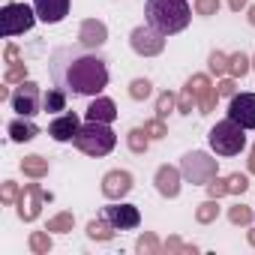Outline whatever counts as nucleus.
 <instances>
[{
    "label": "nucleus",
    "instance_id": "obj_3",
    "mask_svg": "<svg viewBox=\"0 0 255 255\" xmlns=\"http://www.w3.org/2000/svg\"><path fill=\"white\" fill-rule=\"evenodd\" d=\"M75 147L87 156H108L117 144V135L111 132V123H99V120H87L81 129L75 132Z\"/></svg>",
    "mask_w": 255,
    "mask_h": 255
},
{
    "label": "nucleus",
    "instance_id": "obj_6",
    "mask_svg": "<svg viewBox=\"0 0 255 255\" xmlns=\"http://www.w3.org/2000/svg\"><path fill=\"white\" fill-rule=\"evenodd\" d=\"M180 171H183V177H186L189 183H201V186H207V183L216 177L219 165H216V159H210L207 153L192 150V153H186V156H183Z\"/></svg>",
    "mask_w": 255,
    "mask_h": 255
},
{
    "label": "nucleus",
    "instance_id": "obj_20",
    "mask_svg": "<svg viewBox=\"0 0 255 255\" xmlns=\"http://www.w3.org/2000/svg\"><path fill=\"white\" fill-rule=\"evenodd\" d=\"M114 231H117V228H114V225H111V219H108V216H102V213H99L96 219H90V222H87V237H90V240H111V237H114Z\"/></svg>",
    "mask_w": 255,
    "mask_h": 255
},
{
    "label": "nucleus",
    "instance_id": "obj_34",
    "mask_svg": "<svg viewBox=\"0 0 255 255\" xmlns=\"http://www.w3.org/2000/svg\"><path fill=\"white\" fill-rule=\"evenodd\" d=\"M144 132H147L150 138H156V141H159V138H165V135H168V129H165V120H159V117L147 120V123H144Z\"/></svg>",
    "mask_w": 255,
    "mask_h": 255
},
{
    "label": "nucleus",
    "instance_id": "obj_44",
    "mask_svg": "<svg viewBox=\"0 0 255 255\" xmlns=\"http://www.w3.org/2000/svg\"><path fill=\"white\" fill-rule=\"evenodd\" d=\"M246 3H249V0H228V6H231L234 12H240V9H243Z\"/></svg>",
    "mask_w": 255,
    "mask_h": 255
},
{
    "label": "nucleus",
    "instance_id": "obj_40",
    "mask_svg": "<svg viewBox=\"0 0 255 255\" xmlns=\"http://www.w3.org/2000/svg\"><path fill=\"white\" fill-rule=\"evenodd\" d=\"M216 99H219V90L213 87V90H210V93H207V96L198 102V111H201V114H210V111L216 108Z\"/></svg>",
    "mask_w": 255,
    "mask_h": 255
},
{
    "label": "nucleus",
    "instance_id": "obj_8",
    "mask_svg": "<svg viewBox=\"0 0 255 255\" xmlns=\"http://www.w3.org/2000/svg\"><path fill=\"white\" fill-rule=\"evenodd\" d=\"M9 99H12V108H15L21 117H33V114L42 111V90H39V84H33V81H21Z\"/></svg>",
    "mask_w": 255,
    "mask_h": 255
},
{
    "label": "nucleus",
    "instance_id": "obj_48",
    "mask_svg": "<svg viewBox=\"0 0 255 255\" xmlns=\"http://www.w3.org/2000/svg\"><path fill=\"white\" fill-rule=\"evenodd\" d=\"M252 69H255V57H252Z\"/></svg>",
    "mask_w": 255,
    "mask_h": 255
},
{
    "label": "nucleus",
    "instance_id": "obj_27",
    "mask_svg": "<svg viewBox=\"0 0 255 255\" xmlns=\"http://www.w3.org/2000/svg\"><path fill=\"white\" fill-rule=\"evenodd\" d=\"M30 249L36 255H48L51 252V237H48V228L45 231H33L30 234Z\"/></svg>",
    "mask_w": 255,
    "mask_h": 255
},
{
    "label": "nucleus",
    "instance_id": "obj_43",
    "mask_svg": "<svg viewBox=\"0 0 255 255\" xmlns=\"http://www.w3.org/2000/svg\"><path fill=\"white\" fill-rule=\"evenodd\" d=\"M3 57H6V63H18V57H21V54H18V48H15V45H6V54H3Z\"/></svg>",
    "mask_w": 255,
    "mask_h": 255
},
{
    "label": "nucleus",
    "instance_id": "obj_9",
    "mask_svg": "<svg viewBox=\"0 0 255 255\" xmlns=\"http://www.w3.org/2000/svg\"><path fill=\"white\" fill-rule=\"evenodd\" d=\"M45 201H51V192H42L39 183H27L24 192L18 195V216H21V222H33Z\"/></svg>",
    "mask_w": 255,
    "mask_h": 255
},
{
    "label": "nucleus",
    "instance_id": "obj_23",
    "mask_svg": "<svg viewBox=\"0 0 255 255\" xmlns=\"http://www.w3.org/2000/svg\"><path fill=\"white\" fill-rule=\"evenodd\" d=\"M186 87L195 93V99H198V102H201V99L213 90V84H210V78H207V75H192V78L186 81Z\"/></svg>",
    "mask_w": 255,
    "mask_h": 255
},
{
    "label": "nucleus",
    "instance_id": "obj_37",
    "mask_svg": "<svg viewBox=\"0 0 255 255\" xmlns=\"http://www.w3.org/2000/svg\"><path fill=\"white\" fill-rule=\"evenodd\" d=\"M246 189H249L246 174H231V177H228V192H231V195H240V192H246Z\"/></svg>",
    "mask_w": 255,
    "mask_h": 255
},
{
    "label": "nucleus",
    "instance_id": "obj_22",
    "mask_svg": "<svg viewBox=\"0 0 255 255\" xmlns=\"http://www.w3.org/2000/svg\"><path fill=\"white\" fill-rule=\"evenodd\" d=\"M126 144H129L132 153H144V150L150 147V135L138 126V129H129V135H126Z\"/></svg>",
    "mask_w": 255,
    "mask_h": 255
},
{
    "label": "nucleus",
    "instance_id": "obj_35",
    "mask_svg": "<svg viewBox=\"0 0 255 255\" xmlns=\"http://www.w3.org/2000/svg\"><path fill=\"white\" fill-rule=\"evenodd\" d=\"M198 99H195V93L189 90V87H183V93H180V99H177V111L180 114H192V105H195Z\"/></svg>",
    "mask_w": 255,
    "mask_h": 255
},
{
    "label": "nucleus",
    "instance_id": "obj_31",
    "mask_svg": "<svg viewBox=\"0 0 255 255\" xmlns=\"http://www.w3.org/2000/svg\"><path fill=\"white\" fill-rule=\"evenodd\" d=\"M3 81H6V84H21V81H27V66H24L21 60H18V63H9Z\"/></svg>",
    "mask_w": 255,
    "mask_h": 255
},
{
    "label": "nucleus",
    "instance_id": "obj_5",
    "mask_svg": "<svg viewBox=\"0 0 255 255\" xmlns=\"http://www.w3.org/2000/svg\"><path fill=\"white\" fill-rule=\"evenodd\" d=\"M36 21V9L24 6V3H6L0 9V33L6 39L18 36V33H27Z\"/></svg>",
    "mask_w": 255,
    "mask_h": 255
},
{
    "label": "nucleus",
    "instance_id": "obj_29",
    "mask_svg": "<svg viewBox=\"0 0 255 255\" xmlns=\"http://www.w3.org/2000/svg\"><path fill=\"white\" fill-rule=\"evenodd\" d=\"M207 66H210V72H213V75H225V72H228V66H231V57H228V54H222V51H213V54H210V60H207Z\"/></svg>",
    "mask_w": 255,
    "mask_h": 255
},
{
    "label": "nucleus",
    "instance_id": "obj_2",
    "mask_svg": "<svg viewBox=\"0 0 255 255\" xmlns=\"http://www.w3.org/2000/svg\"><path fill=\"white\" fill-rule=\"evenodd\" d=\"M144 15H147L150 27H156L159 33L171 36V33L186 30V24L192 18V9H189L186 0H147Z\"/></svg>",
    "mask_w": 255,
    "mask_h": 255
},
{
    "label": "nucleus",
    "instance_id": "obj_14",
    "mask_svg": "<svg viewBox=\"0 0 255 255\" xmlns=\"http://www.w3.org/2000/svg\"><path fill=\"white\" fill-rule=\"evenodd\" d=\"M78 129H81V120H78L75 111H66V114H60L57 120L48 123V135H51L54 141H72Z\"/></svg>",
    "mask_w": 255,
    "mask_h": 255
},
{
    "label": "nucleus",
    "instance_id": "obj_36",
    "mask_svg": "<svg viewBox=\"0 0 255 255\" xmlns=\"http://www.w3.org/2000/svg\"><path fill=\"white\" fill-rule=\"evenodd\" d=\"M138 252H144V255H153V252H159V240H156V234H141V240H138Z\"/></svg>",
    "mask_w": 255,
    "mask_h": 255
},
{
    "label": "nucleus",
    "instance_id": "obj_33",
    "mask_svg": "<svg viewBox=\"0 0 255 255\" xmlns=\"http://www.w3.org/2000/svg\"><path fill=\"white\" fill-rule=\"evenodd\" d=\"M18 195H21L18 183L3 180V186H0V201H3V204H18Z\"/></svg>",
    "mask_w": 255,
    "mask_h": 255
},
{
    "label": "nucleus",
    "instance_id": "obj_45",
    "mask_svg": "<svg viewBox=\"0 0 255 255\" xmlns=\"http://www.w3.org/2000/svg\"><path fill=\"white\" fill-rule=\"evenodd\" d=\"M249 171L255 174V144H252V153H249Z\"/></svg>",
    "mask_w": 255,
    "mask_h": 255
},
{
    "label": "nucleus",
    "instance_id": "obj_16",
    "mask_svg": "<svg viewBox=\"0 0 255 255\" xmlns=\"http://www.w3.org/2000/svg\"><path fill=\"white\" fill-rule=\"evenodd\" d=\"M36 18L45 24H57L69 15V0H33Z\"/></svg>",
    "mask_w": 255,
    "mask_h": 255
},
{
    "label": "nucleus",
    "instance_id": "obj_11",
    "mask_svg": "<svg viewBox=\"0 0 255 255\" xmlns=\"http://www.w3.org/2000/svg\"><path fill=\"white\" fill-rule=\"evenodd\" d=\"M102 216H108L117 231H129V228L141 225V213L135 204H108V207H102Z\"/></svg>",
    "mask_w": 255,
    "mask_h": 255
},
{
    "label": "nucleus",
    "instance_id": "obj_28",
    "mask_svg": "<svg viewBox=\"0 0 255 255\" xmlns=\"http://www.w3.org/2000/svg\"><path fill=\"white\" fill-rule=\"evenodd\" d=\"M72 225H75V216L72 213H57L54 219H48V231H57V234L72 231Z\"/></svg>",
    "mask_w": 255,
    "mask_h": 255
},
{
    "label": "nucleus",
    "instance_id": "obj_30",
    "mask_svg": "<svg viewBox=\"0 0 255 255\" xmlns=\"http://www.w3.org/2000/svg\"><path fill=\"white\" fill-rule=\"evenodd\" d=\"M153 93V84L147 81V78H135L132 84H129V96L135 99V102H141V99H147Z\"/></svg>",
    "mask_w": 255,
    "mask_h": 255
},
{
    "label": "nucleus",
    "instance_id": "obj_38",
    "mask_svg": "<svg viewBox=\"0 0 255 255\" xmlns=\"http://www.w3.org/2000/svg\"><path fill=\"white\" fill-rule=\"evenodd\" d=\"M207 192H210V198H222V195H228V177H225V180L213 177V180L207 183Z\"/></svg>",
    "mask_w": 255,
    "mask_h": 255
},
{
    "label": "nucleus",
    "instance_id": "obj_13",
    "mask_svg": "<svg viewBox=\"0 0 255 255\" xmlns=\"http://www.w3.org/2000/svg\"><path fill=\"white\" fill-rule=\"evenodd\" d=\"M105 39H108V27H105V21H99V18H84L81 21V30H78V42L84 45V48H102L105 45Z\"/></svg>",
    "mask_w": 255,
    "mask_h": 255
},
{
    "label": "nucleus",
    "instance_id": "obj_46",
    "mask_svg": "<svg viewBox=\"0 0 255 255\" xmlns=\"http://www.w3.org/2000/svg\"><path fill=\"white\" fill-rule=\"evenodd\" d=\"M249 24L255 27V6H249Z\"/></svg>",
    "mask_w": 255,
    "mask_h": 255
},
{
    "label": "nucleus",
    "instance_id": "obj_15",
    "mask_svg": "<svg viewBox=\"0 0 255 255\" xmlns=\"http://www.w3.org/2000/svg\"><path fill=\"white\" fill-rule=\"evenodd\" d=\"M180 174H183V171L174 168V165H159V168H156V177H153L159 195H165V198H177V195H180Z\"/></svg>",
    "mask_w": 255,
    "mask_h": 255
},
{
    "label": "nucleus",
    "instance_id": "obj_18",
    "mask_svg": "<svg viewBox=\"0 0 255 255\" xmlns=\"http://www.w3.org/2000/svg\"><path fill=\"white\" fill-rule=\"evenodd\" d=\"M6 132H9L12 141L24 144V141H33V138L39 135V126H36L30 117H18V120H12V123L6 126Z\"/></svg>",
    "mask_w": 255,
    "mask_h": 255
},
{
    "label": "nucleus",
    "instance_id": "obj_19",
    "mask_svg": "<svg viewBox=\"0 0 255 255\" xmlns=\"http://www.w3.org/2000/svg\"><path fill=\"white\" fill-rule=\"evenodd\" d=\"M66 99H69V93H66V90L51 87V90H45V93H42V111H45V114L66 111Z\"/></svg>",
    "mask_w": 255,
    "mask_h": 255
},
{
    "label": "nucleus",
    "instance_id": "obj_42",
    "mask_svg": "<svg viewBox=\"0 0 255 255\" xmlns=\"http://www.w3.org/2000/svg\"><path fill=\"white\" fill-rule=\"evenodd\" d=\"M165 249H168V252H198L195 246H183L177 237H168V240H165Z\"/></svg>",
    "mask_w": 255,
    "mask_h": 255
},
{
    "label": "nucleus",
    "instance_id": "obj_10",
    "mask_svg": "<svg viewBox=\"0 0 255 255\" xmlns=\"http://www.w3.org/2000/svg\"><path fill=\"white\" fill-rule=\"evenodd\" d=\"M228 117L237 120L243 129H255V93H234L228 105Z\"/></svg>",
    "mask_w": 255,
    "mask_h": 255
},
{
    "label": "nucleus",
    "instance_id": "obj_24",
    "mask_svg": "<svg viewBox=\"0 0 255 255\" xmlns=\"http://www.w3.org/2000/svg\"><path fill=\"white\" fill-rule=\"evenodd\" d=\"M219 216V204H216V198H207L204 204H198V210H195V219L201 222V225H207V222H213Z\"/></svg>",
    "mask_w": 255,
    "mask_h": 255
},
{
    "label": "nucleus",
    "instance_id": "obj_25",
    "mask_svg": "<svg viewBox=\"0 0 255 255\" xmlns=\"http://www.w3.org/2000/svg\"><path fill=\"white\" fill-rule=\"evenodd\" d=\"M252 69V60L243 54V51H237V54H231V66H228V72L234 75V78H243L246 72Z\"/></svg>",
    "mask_w": 255,
    "mask_h": 255
},
{
    "label": "nucleus",
    "instance_id": "obj_17",
    "mask_svg": "<svg viewBox=\"0 0 255 255\" xmlns=\"http://www.w3.org/2000/svg\"><path fill=\"white\" fill-rule=\"evenodd\" d=\"M87 120H99V123H114L117 120V105L108 96H96L87 108Z\"/></svg>",
    "mask_w": 255,
    "mask_h": 255
},
{
    "label": "nucleus",
    "instance_id": "obj_4",
    "mask_svg": "<svg viewBox=\"0 0 255 255\" xmlns=\"http://www.w3.org/2000/svg\"><path fill=\"white\" fill-rule=\"evenodd\" d=\"M207 138H210V147H213L216 156H237L246 147V129H243L237 120H231V117L219 120L213 129H210Z\"/></svg>",
    "mask_w": 255,
    "mask_h": 255
},
{
    "label": "nucleus",
    "instance_id": "obj_32",
    "mask_svg": "<svg viewBox=\"0 0 255 255\" xmlns=\"http://www.w3.org/2000/svg\"><path fill=\"white\" fill-rule=\"evenodd\" d=\"M228 219H231L234 225H249V222H252V210L243 207V204H234V207H228Z\"/></svg>",
    "mask_w": 255,
    "mask_h": 255
},
{
    "label": "nucleus",
    "instance_id": "obj_7",
    "mask_svg": "<svg viewBox=\"0 0 255 255\" xmlns=\"http://www.w3.org/2000/svg\"><path fill=\"white\" fill-rule=\"evenodd\" d=\"M129 45H132V51L141 54V57H156V54H162V48H165V33H159V30L150 27V24H141V27H135V30L129 33Z\"/></svg>",
    "mask_w": 255,
    "mask_h": 255
},
{
    "label": "nucleus",
    "instance_id": "obj_26",
    "mask_svg": "<svg viewBox=\"0 0 255 255\" xmlns=\"http://www.w3.org/2000/svg\"><path fill=\"white\" fill-rule=\"evenodd\" d=\"M174 105H177V99H174V93H168V90H162L159 96H156V117L159 120H165L171 111H174Z\"/></svg>",
    "mask_w": 255,
    "mask_h": 255
},
{
    "label": "nucleus",
    "instance_id": "obj_39",
    "mask_svg": "<svg viewBox=\"0 0 255 255\" xmlns=\"http://www.w3.org/2000/svg\"><path fill=\"white\" fill-rule=\"evenodd\" d=\"M195 12L198 15H216L219 12V0H195Z\"/></svg>",
    "mask_w": 255,
    "mask_h": 255
},
{
    "label": "nucleus",
    "instance_id": "obj_47",
    "mask_svg": "<svg viewBox=\"0 0 255 255\" xmlns=\"http://www.w3.org/2000/svg\"><path fill=\"white\" fill-rule=\"evenodd\" d=\"M246 237H249V243H252V246H255V228H252V231H249V234H246Z\"/></svg>",
    "mask_w": 255,
    "mask_h": 255
},
{
    "label": "nucleus",
    "instance_id": "obj_21",
    "mask_svg": "<svg viewBox=\"0 0 255 255\" xmlns=\"http://www.w3.org/2000/svg\"><path fill=\"white\" fill-rule=\"evenodd\" d=\"M21 171L27 177H33V180H39V177L48 174V159H42V156H24L21 159Z\"/></svg>",
    "mask_w": 255,
    "mask_h": 255
},
{
    "label": "nucleus",
    "instance_id": "obj_1",
    "mask_svg": "<svg viewBox=\"0 0 255 255\" xmlns=\"http://www.w3.org/2000/svg\"><path fill=\"white\" fill-rule=\"evenodd\" d=\"M54 87L66 90L69 96H96L108 87V66L105 57L93 48L78 45H60L51 51L48 60Z\"/></svg>",
    "mask_w": 255,
    "mask_h": 255
},
{
    "label": "nucleus",
    "instance_id": "obj_12",
    "mask_svg": "<svg viewBox=\"0 0 255 255\" xmlns=\"http://www.w3.org/2000/svg\"><path fill=\"white\" fill-rule=\"evenodd\" d=\"M129 189H132V174L129 171H108L105 177H102V195L105 198H111V201H120L123 195H129Z\"/></svg>",
    "mask_w": 255,
    "mask_h": 255
},
{
    "label": "nucleus",
    "instance_id": "obj_41",
    "mask_svg": "<svg viewBox=\"0 0 255 255\" xmlns=\"http://www.w3.org/2000/svg\"><path fill=\"white\" fill-rule=\"evenodd\" d=\"M216 90H219V96H234L237 93V84H234V78H222L216 84Z\"/></svg>",
    "mask_w": 255,
    "mask_h": 255
}]
</instances>
